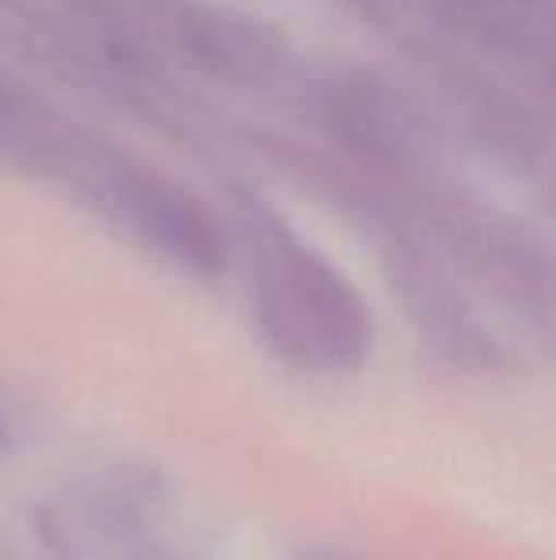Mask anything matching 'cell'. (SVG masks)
Returning a JSON list of instances; mask_svg holds the SVG:
<instances>
[{
	"instance_id": "obj_1",
	"label": "cell",
	"mask_w": 556,
	"mask_h": 560,
	"mask_svg": "<svg viewBox=\"0 0 556 560\" xmlns=\"http://www.w3.org/2000/svg\"><path fill=\"white\" fill-rule=\"evenodd\" d=\"M256 302L271 343L309 370H351L370 347V320L355 290L286 236L263 244Z\"/></svg>"
},
{
	"instance_id": "obj_2",
	"label": "cell",
	"mask_w": 556,
	"mask_h": 560,
	"mask_svg": "<svg viewBox=\"0 0 556 560\" xmlns=\"http://www.w3.org/2000/svg\"><path fill=\"white\" fill-rule=\"evenodd\" d=\"M4 439H8V431H4V416H0V450H4Z\"/></svg>"
}]
</instances>
